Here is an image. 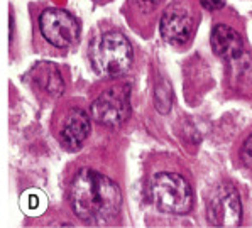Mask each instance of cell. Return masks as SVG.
Masks as SVG:
<instances>
[{
	"instance_id": "cell-2",
	"label": "cell",
	"mask_w": 252,
	"mask_h": 228,
	"mask_svg": "<svg viewBox=\"0 0 252 228\" xmlns=\"http://www.w3.org/2000/svg\"><path fill=\"white\" fill-rule=\"evenodd\" d=\"M92 64L100 75L119 76L130 68L134 59L132 46L119 30H110L93 41L90 49Z\"/></svg>"
},
{
	"instance_id": "cell-11",
	"label": "cell",
	"mask_w": 252,
	"mask_h": 228,
	"mask_svg": "<svg viewBox=\"0 0 252 228\" xmlns=\"http://www.w3.org/2000/svg\"><path fill=\"white\" fill-rule=\"evenodd\" d=\"M154 102H156V107L161 114H168L171 110V103H173V93L171 88H169L168 83H161L159 86L156 88V95H154Z\"/></svg>"
},
{
	"instance_id": "cell-10",
	"label": "cell",
	"mask_w": 252,
	"mask_h": 228,
	"mask_svg": "<svg viewBox=\"0 0 252 228\" xmlns=\"http://www.w3.org/2000/svg\"><path fill=\"white\" fill-rule=\"evenodd\" d=\"M41 78H42V81H41L42 88H44V90H48L51 95L60 96L61 93H63V90H64L63 80H61L60 71H58L54 66L44 69V71H42V75H41Z\"/></svg>"
},
{
	"instance_id": "cell-6",
	"label": "cell",
	"mask_w": 252,
	"mask_h": 228,
	"mask_svg": "<svg viewBox=\"0 0 252 228\" xmlns=\"http://www.w3.org/2000/svg\"><path fill=\"white\" fill-rule=\"evenodd\" d=\"M208 220L215 227H237L242 222V203L234 184L225 183L215 189L208 201Z\"/></svg>"
},
{
	"instance_id": "cell-8",
	"label": "cell",
	"mask_w": 252,
	"mask_h": 228,
	"mask_svg": "<svg viewBox=\"0 0 252 228\" xmlns=\"http://www.w3.org/2000/svg\"><path fill=\"white\" fill-rule=\"evenodd\" d=\"M90 134V118L80 108H73L64 115L60 127V139L66 149L76 150L81 147Z\"/></svg>"
},
{
	"instance_id": "cell-14",
	"label": "cell",
	"mask_w": 252,
	"mask_h": 228,
	"mask_svg": "<svg viewBox=\"0 0 252 228\" xmlns=\"http://www.w3.org/2000/svg\"><path fill=\"white\" fill-rule=\"evenodd\" d=\"M207 10H219L223 7V0H198Z\"/></svg>"
},
{
	"instance_id": "cell-3",
	"label": "cell",
	"mask_w": 252,
	"mask_h": 228,
	"mask_svg": "<svg viewBox=\"0 0 252 228\" xmlns=\"http://www.w3.org/2000/svg\"><path fill=\"white\" fill-rule=\"evenodd\" d=\"M154 204L169 215H185L193 206V191L180 174L158 172L151 183Z\"/></svg>"
},
{
	"instance_id": "cell-9",
	"label": "cell",
	"mask_w": 252,
	"mask_h": 228,
	"mask_svg": "<svg viewBox=\"0 0 252 228\" xmlns=\"http://www.w3.org/2000/svg\"><path fill=\"white\" fill-rule=\"evenodd\" d=\"M210 44L213 53L222 59H237L244 51V42L239 32L225 24H219L213 27Z\"/></svg>"
},
{
	"instance_id": "cell-12",
	"label": "cell",
	"mask_w": 252,
	"mask_h": 228,
	"mask_svg": "<svg viewBox=\"0 0 252 228\" xmlns=\"http://www.w3.org/2000/svg\"><path fill=\"white\" fill-rule=\"evenodd\" d=\"M240 157H242L244 164L249 169H252V135H249L246 139V142H244L242 150H240Z\"/></svg>"
},
{
	"instance_id": "cell-5",
	"label": "cell",
	"mask_w": 252,
	"mask_h": 228,
	"mask_svg": "<svg viewBox=\"0 0 252 228\" xmlns=\"http://www.w3.org/2000/svg\"><path fill=\"white\" fill-rule=\"evenodd\" d=\"M130 90L127 86H114L103 91L92 103V117L105 127H120L130 115Z\"/></svg>"
},
{
	"instance_id": "cell-7",
	"label": "cell",
	"mask_w": 252,
	"mask_h": 228,
	"mask_svg": "<svg viewBox=\"0 0 252 228\" xmlns=\"http://www.w3.org/2000/svg\"><path fill=\"white\" fill-rule=\"evenodd\" d=\"M195 22L188 7L183 3H173L161 17V36L173 44H183L191 37Z\"/></svg>"
},
{
	"instance_id": "cell-13",
	"label": "cell",
	"mask_w": 252,
	"mask_h": 228,
	"mask_svg": "<svg viewBox=\"0 0 252 228\" xmlns=\"http://www.w3.org/2000/svg\"><path fill=\"white\" fill-rule=\"evenodd\" d=\"M161 0H132L134 7H137L141 12H151L158 7Z\"/></svg>"
},
{
	"instance_id": "cell-4",
	"label": "cell",
	"mask_w": 252,
	"mask_h": 228,
	"mask_svg": "<svg viewBox=\"0 0 252 228\" xmlns=\"http://www.w3.org/2000/svg\"><path fill=\"white\" fill-rule=\"evenodd\" d=\"M39 29L44 39L56 48H69L80 39V24L63 9H48L39 17Z\"/></svg>"
},
{
	"instance_id": "cell-1",
	"label": "cell",
	"mask_w": 252,
	"mask_h": 228,
	"mask_svg": "<svg viewBox=\"0 0 252 228\" xmlns=\"http://www.w3.org/2000/svg\"><path fill=\"white\" fill-rule=\"evenodd\" d=\"M69 200L80 220L96 225L112 222L122 206V193L117 184L93 169H81L75 176Z\"/></svg>"
}]
</instances>
